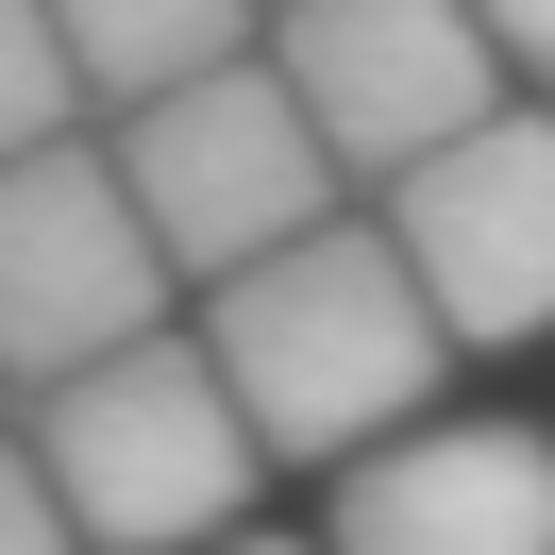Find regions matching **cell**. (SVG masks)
<instances>
[{
  "instance_id": "5",
  "label": "cell",
  "mask_w": 555,
  "mask_h": 555,
  "mask_svg": "<svg viewBox=\"0 0 555 555\" xmlns=\"http://www.w3.org/2000/svg\"><path fill=\"white\" fill-rule=\"evenodd\" d=\"M152 304H169V253H152L118 152L85 135L0 152V387H51L85 353L152 337Z\"/></svg>"
},
{
  "instance_id": "10",
  "label": "cell",
  "mask_w": 555,
  "mask_h": 555,
  "mask_svg": "<svg viewBox=\"0 0 555 555\" xmlns=\"http://www.w3.org/2000/svg\"><path fill=\"white\" fill-rule=\"evenodd\" d=\"M0 555H85L68 505H51V472H35V438H0Z\"/></svg>"
},
{
  "instance_id": "1",
  "label": "cell",
  "mask_w": 555,
  "mask_h": 555,
  "mask_svg": "<svg viewBox=\"0 0 555 555\" xmlns=\"http://www.w3.org/2000/svg\"><path fill=\"white\" fill-rule=\"evenodd\" d=\"M203 353H219V387H236V421L270 454H371L387 421H421L438 404V371H454V337H438V304H421V270L387 253V219H304V236H270V253H236V270L203 286Z\"/></svg>"
},
{
  "instance_id": "3",
  "label": "cell",
  "mask_w": 555,
  "mask_h": 555,
  "mask_svg": "<svg viewBox=\"0 0 555 555\" xmlns=\"http://www.w3.org/2000/svg\"><path fill=\"white\" fill-rule=\"evenodd\" d=\"M118 185H135L152 253H169V286H219L236 253L304 236V219H337V152H320L304 85L270 68V51H219V68L152 85V102H118Z\"/></svg>"
},
{
  "instance_id": "2",
  "label": "cell",
  "mask_w": 555,
  "mask_h": 555,
  "mask_svg": "<svg viewBox=\"0 0 555 555\" xmlns=\"http://www.w3.org/2000/svg\"><path fill=\"white\" fill-rule=\"evenodd\" d=\"M35 472H51V505H68L85 555H203L253 505L270 438L236 421V387H219L203 337H118V353H85V371L35 387Z\"/></svg>"
},
{
  "instance_id": "9",
  "label": "cell",
  "mask_w": 555,
  "mask_h": 555,
  "mask_svg": "<svg viewBox=\"0 0 555 555\" xmlns=\"http://www.w3.org/2000/svg\"><path fill=\"white\" fill-rule=\"evenodd\" d=\"M85 85H68V35H51V0H0V152H35L68 135Z\"/></svg>"
},
{
  "instance_id": "7",
  "label": "cell",
  "mask_w": 555,
  "mask_h": 555,
  "mask_svg": "<svg viewBox=\"0 0 555 555\" xmlns=\"http://www.w3.org/2000/svg\"><path fill=\"white\" fill-rule=\"evenodd\" d=\"M337 555H555V438L387 421L371 454H337Z\"/></svg>"
},
{
  "instance_id": "11",
  "label": "cell",
  "mask_w": 555,
  "mask_h": 555,
  "mask_svg": "<svg viewBox=\"0 0 555 555\" xmlns=\"http://www.w3.org/2000/svg\"><path fill=\"white\" fill-rule=\"evenodd\" d=\"M472 17H488V51H505V68L555 102V0H472Z\"/></svg>"
},
{
  "instance_id": "4",
  "label": "cell",
  "mask_w": 555,
  "mask_h": 555,
  "mask_svg": "<svg viewBox=\"0 0 555 555\" xmlns=\"http://www.w3.org/2000/svg\"><path fill=\"white\" fill-rule=\"evenodd\" d=\"M387 253L421 270L454 353L555 337V102H488L387 169Z\"/></svg>"
},
{
  "instance_id": "12",
  "label": "cell",
  "mask_w": 555,
  "mask_h": 555,
  "mask_svg": "<svg viewBox=\"0 0 555 555\" xmlns=\"http://www.w3.org/2000/svg\"><path fill=\"white\" fill-rule=\"evenodd\" d=\"M203 555H304V539H236V521H219V539H203Z\"/></svg>"
},
{
  "instance_id": "6",
  "label": "cell",
  "mask_w": 555,
  "mask_h": 555,
  "mask_svg": "<svg viewBox=\"0 0 555 555\" xmlns=\"http://www.w3.org/2000/svg\"><path fill=\"white\" fill-rule=\"evenodd\" d=\"M286 35H270V68L304 85V118H320V152L337 169H404V152H438L454 118H488L505 102V51H488V17L472 0H270Z\"/></svg>"
},
{
  "instance_id": "8",
  "label": "cell",
  "mask_w": 555,
  "mask_h": 555,
  "mask_svg": "<svg viewBox=\"0 0 555 555\" xmlns=\"http://www.w3.org/2000/svg\"><path fill=\"white\" fill-rule=\"evenodd\" d=\"M51 35H68V85H85V102H152V85L253 51V0H51Z\"/></svg>"
}]
</instances>
